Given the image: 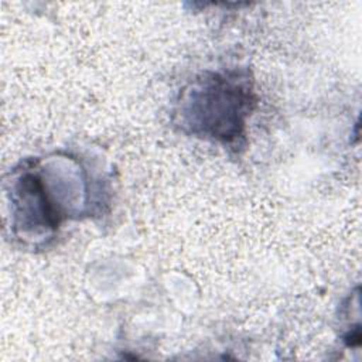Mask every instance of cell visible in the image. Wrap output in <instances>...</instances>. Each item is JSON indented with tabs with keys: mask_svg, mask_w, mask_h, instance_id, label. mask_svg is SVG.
Masks as SVG:
<instances>
[{
	"mask_svg": "<svg viewBox=\"0 0 362 362\" xmlns=\"http://www.w3.org/2000/svg\"><path fill=\"white\" fill-rule=\"evenodd\" d=\"M252 105V89L245 79L211 74L192 83L184 96L181 115L192 133L230 143L243 136Z\"/></svg>",
	"mask_w": 362,
	"mask_h": 362,
	"instance_id": "cell-1",
	"label": "cell"
}]
</instances>
